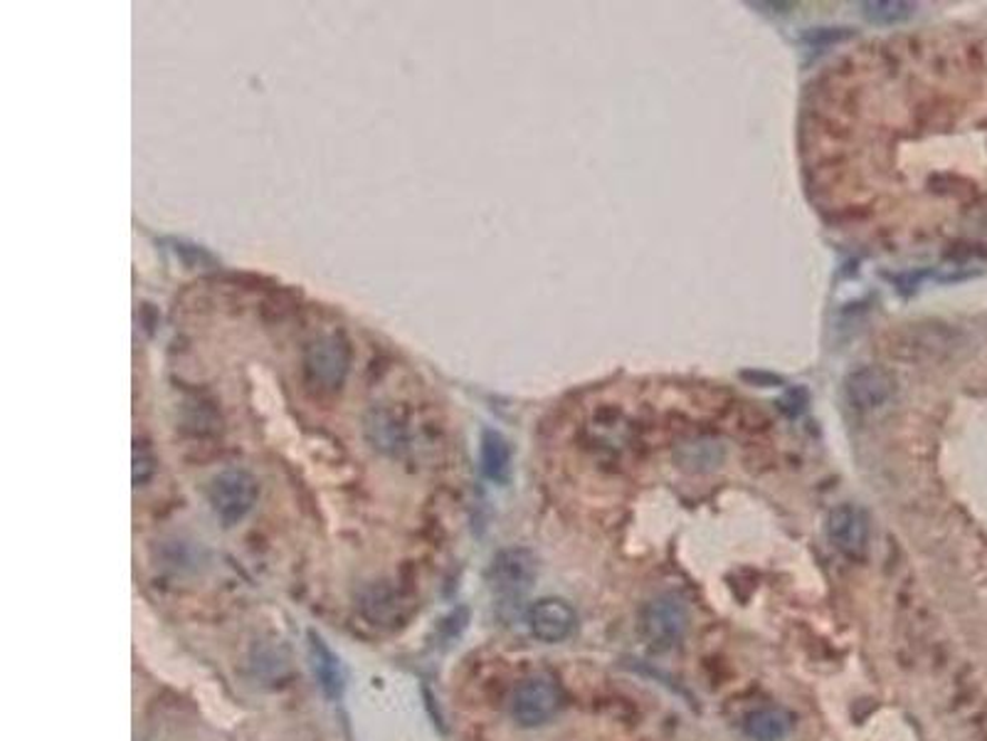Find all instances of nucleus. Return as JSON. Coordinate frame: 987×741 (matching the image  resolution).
Listing matches in <instances>:
<instances>
[{"label":"nucleus","instance_id":"obj_1","mask_svg":"<svg viewBox=\"0 0 987 741\" xmlns=\"http://www.w3.org/2000/svg\"><path fill=\"white\" fill-rule=\"evenodd\" d=\"M692 613L676 593H659L639 613V633L652 653L664 655L684 643Z\"/></svg>","mask_w":987,"mask_h":741},{"label":"nucleus","instance_id":"obj_2","mask_svg":"<svg viewBox=\"0 0 987 741\" xmlns=\"http://www.w3.org/2000/svg\"><path fill=\"white\" fill-rule=\"evenodd\" d=\"M257 482L245 470H223L213 477L208 487V501L225 527L243 521L255 507Z\"/></svg>","mask_w":987,"mask_h":741},{"label":"nucleus","instance_id":"obj_3","mask_svg":"<svg viewBox=\"0 0 987 741\" xmlns=\"http://www.w3.org/2000/svg\"><path fill=\"white\" fill-rule=\"evenodd\" d=\"M306 381L319 391H336L349 373V347L336 334L319 337L304 353Z\"/></svg>","mask_w":987,"mask_h":741},{"label":"nucleus","instance_id":"obj_4","mask_svg":"<svg viewBox=\"0 0 987 741\" xmlns=\"http://www.w3.org/2000/svg\"><path fill=\"white\" fill-rule=\"evenodd\" d=\"M560 706V692L556 682L548 677L524 680L511 694V716L514 722L526 729L544 727L556 716Z\"/></svg>","mask_w":987,"mask_h":741},{"label":"nucleus","instance_id":"obj_5","mask_svg":"<svg viewBox=\"0 0 987 741\" xmlns=\"http://www.w3.org/2000/svg\"><path fill=\"white\" fill-rule=\"evenodd\" d=\"M538 576V562L534 552L514 546V549H504L491 562V586L499 593L501 598L516 601L521 598L526 591L534 586Z\"/></svg>","mask_w":987,"mask_h":741},{"label":"nucleus","instance_id":"obj_6","mask_svg":"<svg viewBox=\"0 0 987 741\" xmlns=\"http://www.w3.org/2000/svg\"><path fill=\"white\" fill-rule=\"evenodd\" d=\"M828 539L837 552L844 554L847 558H862L869 552V517L862 507L857 505H840L834 507L828 515V524H824Z\"/></svg>","mask_w":987,"mask_h":741},{"label":"nucleus","instance_id":"obj_7","mask_svg":"<svg viewBox=\"0 0 987 741\" xmlns=\"http://www.w3.org/2000/svg\"><path fill=\"white\" fill-rule=\"evenodd\" d=\"M526 623H529V631L536 641L558 645L576 633L578 613L566 598L548 596L534 603L529 615H526Z\"/></svg>","mask_w":987,"mask_h":741},{"label":"nucleus","instance_id":"obj_8","mask_svg":"<svg viewBox=\"0 0 987 741\" xmlns=\"http://www.w3.org/2000/svg\"><path fill=\"white\" fill-rule=\"evenodd\" d=\"M897 381L881 367H864L847 376L844 398L854 410H874L891 401Z\"/></svg>","mask_w":987,"mask_h":741},{"label":"nucleus","instance_id":"obj_9","mask_svg":"<svg viewBox=\"0 0 987 741\" xmlns=\"http://www.w3.org/2000/svg\"><path fill=\"white\" fill-rule=\"evenodd\" d=\"M309 660H312L314 677L319 682L321 692L326 700H339L343 694V670L339 657L331 653V647L324 643V637L309 631Z\"/></svg>","mask_w":987,"mask_h":741},{"label":"nucleus","instance_id":"obj_10","mask_svg":"<svg viewBox=\"0 0 987 741\" xmlns=\"http://www.w3.org/2000/svg\"><path fill=\"white\" fill-rule=\"evenodd\" d=\"M793 732V716L783 706H759L743 716V734L751 741H783Z\"/></svg>","mask_w":987,"mask_h":741},{"label":"nucleus","instance_id":"obj_11","mask_svg":"<svg viewBox=\"0 0 987 741\" xmlns=\"http://www.w3.org/2000/svg\"><path fill=\"white\" fill-rule=\"evenodd\" d=\"M479 460H481V472H485V477H489L491 482H497V485L509 482V477H511V445H509L507 438L501 436V432H497V430H485V432H481Z\"/></svg>","mask_w":987,"mask_h":741},{"label":"nucleus","instance_id":"obj_12","mask_svg":"<svg viewBox=\"0 0 987 741\" xmlns=\"http://www.w3.org/2000/svg\"><path fill=\"white\" fill-rule=\"evenodd\" d=\"M916 6L903 3V0H874V3H862V16L871 26L893 28L913 16Z\"/></svg>","mask_w":987,"mask_h":741},{"label":"nucleus","instance_id":"obj_13","mask_svg":"<svg viewBox=\"0 0 987 741\" xmlns=\"http://www.w3.org/2000/svg\"><path fill=\"white\" fill-rule=\"evenodd\" d=\"M154 465H156L154 455H152V450L146 448V442L136 440V448H134V485L136 487H141L152 480V475L156 470Z\"/></svg>","mask_w":987,"mask_h":741},{"label":"nucleus","instance_id":"obj_14","mask_svg":"<svg viewBox=\"0 0 987 741\" xmlns=\"http://www.w3.org/2000/svg\"><path fill=\"white\" fill-rule=\"evenodd\" d=\"M743 379H745V381L759 383V386H765V389H771V386H780V383H783V379H778V376H773V373H761V371H745V373H743Z\"/></svg>","mask_w":987,"mask_h":741}]
</instances>
